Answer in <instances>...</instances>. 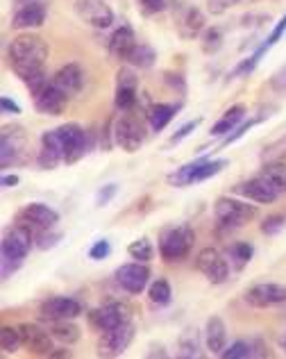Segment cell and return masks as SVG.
<instances>
[{"label": "cell", "instance_id": "obj_5", "mask_svg": "<svg viewBox=\"0 0 286 359\" xmlns=\"http://www.w3.org/2000/svg\"><path fill=\"white\" fill-rule=\"evenodd\" d=\"M146 132H143V123L135 114V109L121 111L118 121L114 123V141L125 150V153H137L141 148Z\"/></svg>", "mask_w": 286, "mask_h": 359}, {"label": "cell", "instance_id": "obj_51", "mask_svg": "<svg viewBox=\"0 0 286 359\" xmlns=\"http://www.w3.org/2000/svg\"><path fill=\"white\" fill-rule=\"evenodd\" d=\"M0 182H3L5 189H14L18 184V175H3V180H0Z\"/></svg>", "mask_w": 286, "mask_h": 359}, {"label": "cell", "instance_id": "obj_18", "mask_svg": "<svg viewBox=\"0 0 286 359\" xmlns=\"http://www.w3.org/2000/svg\"><path fill=\"white\" fill-rule=\"evenodd\" d=\"M116 109L118 111H130L137 107L139 102V78L132 69H121L116 73Z\"/></svg>", "mask_w": 286, "mask_h": 359}, {"label": "cell", "instance_id": "obj_52", "mask_svg": "<svg viewBox=\"0 0 286 359\" xmlns=\"http://www.w3.org/2000/svg\"><path fill=\"white\" fill-rule=\"evenodd\" d=\"M50 357H71V351H66V348H57V351L50 353Z\"/></svg>", "mask_w": 286, "mask_h": 359}, {"label": "cell", "instance_id": "obj_22", "mask_svg": "<svg viewBox=\"0 0 286 359\" xmlns=\"http://www.w3.org/2000/svg\"><path fill=\"white\" fill-rule=\"evenodd\" d=\"M175 27L182 39H196L205 30V14L193 5H179L175 14Z\"/></svg>", "mask_w": 286, "mask_h": 359}, {"label": "cell", "instance_id": "obj_6", "mask_svg": "<svg viewBox=\"0 0 286 359\" xmlns=\"http://www.w3.org/2000/svg\"><path fill=\"white\" fill-rule=\"evenodd\" d=\"M0 164L3 168L25 162L27 153V135L21 126H5L0 132Z\"/></svg>", "mask_w": 286, "mask_h": 359}, {"label": "cell", "instance_id": "obj_47", "mask_svg": "<svg viewBox=\"0 0 286 359\" xmlns=\"http://www.w3.org/2000/svg\"><path fill=\"white\" fill-rule=\"evenodd\" d=\"M0 109H3V114H7V116H18V114H21V105L14 102L9 96L0 98Z\"/></svg>", "mask_w": 286, "mask_h": 359}, {"label": "cell", "instance_id": "obj_53", "mask_svg": "<svg viewBox=\"0 0 286 359\" xmlns=\"http://www.w3.org/2000/svg\"><path fill=\"white\" fill-rule=\"evenodd\" d=\"M282 348H284V353H286V337L282 339Z\"/></svg>", "mask_w": 286, "mask_h": 359}, {"label": "cell", "instance_id": "obj_29", "mask_svg": "<svg viewBox=\"0 0 286 359\" xmlns=\"http://www.w3.org/2000/svg\"><path fill=\"white\" fill-rule=\"evenodd\" d=\"M48 332L53 334L55 341H60L64 346H71L80 339V327L73 325L71 320H55V323H48Z\"/></svg>", "mask_w": 286, "mask_h": 359}, {"label": "cell", "instance_id": "obj_13", "mask_svg": "<svg viewBox=\"0 0 286 359\" xmlns=\"http://www.w3.org/2000/svg\"><path fill=\"white\" fill-rule=\"evenodd\" d=\"M130 320H132V309L128 302H109V305H102L89 314V323L95 330H100V332L118 327L123 323H130Z\"/></svg>", "mask_w": 286, "mask_h": 359}, {"label": "cell", "instance_id": "obj_25", "mask_svg": "<svg viewBox=\"0 0 286 359\" xmlns=\"http://www.w3.org/2000/svg\"><path fill=\"white\" fill-rule=\"evenodd\" d=\"M137 43L139 41H137L135 30H132L130 25H121L118 30H114V34L109 36V55H111V57H116V60L128 62L130 53L135 50Z\"/></svg>", "mask_w": 286, "mask_h": 359}, {"label": "cell", "instance_id": "obj_39", "mask_svg": "<svg viewBox=\"0 0 286 359\" xmlns=\"http://www.w3.org/2000/svg\"><path fill=\"white\" fill-rule=\"evenodd\" d=\"M60 239H62V234H60V232H53V228L41 230V232H36V234H34V241H36V245H39L41 250L55 248V245L60 243Z\"/></svg>", "mask_w": 286, "mask_h": 359}, {"label": "cell", "instance_id": "obj_44", "mask_svg": "<svg viewBox=\"0 0 286 359\" xmlns=\"http://www.w3.org/2000/svg\"><path fill=\"white\" fill-rule=\"evenodd\" d=\"M200 126V118H196V121H189V123H184V126L182 128H179L177 132H175V135L173 137H170V141H168V144L170 146H175V144H179V141H182V139H186L189 135H191V132H193L196 128Z\"/></svg>", "mask_w": 286, "mask_h": 359}, {"label": "cell", "instance_id": "obj_32", "mask_svg": "<svg viewBox=\"0 0 286 359\" xmlns=\"http://www.w3.org/2000/svg\"><path fill=\"white\" fill-rule=\"evenodd\" d=\"M155 60H157V53L152 50L148 43H137L135 50L130 53L128 64L132 69H150V66L155 64Z\"/></svg>", "mask_w": 286, "mask_h": 359}, {"label": "cell", "instance_id": "obj_46", "mask_svg": "<svg viewBox=\"0 0 286 359\" xmlns=\"http://www.w3.org/2000/svg\"><path fill=\"white\" fill-rule=\"evenodd\" d=\"M116 184H107V187H102L100 191H98V198H95V205L98 207H104V205H109V201L114 196H116Z\"/></svg>", "mask_w": 286, "mask_h": 359}, {"label": "cell", "instance_id": "obj_21", "mask_svg": "<svg viewBox=\"0 0 286 359\" xmlns=\"http://www.w3.org/2000/svg\"><path fill=\"white\" fill-rule=\"evenodd\" d=\"M236 194L247 198V201H252V203H259V205H271L280 198L278 189L261 175H254L250 180H245V182H241L236 187Z\"/></svg>", "mask_w": 286, "mask_h": 359}, {"label": "cell", "instance_id": "obj_12", "mask_svg": "<svg viewBox=\"0 0 286 359\" xmlns=\"http://www.w3.org/2000/svg\"><path fill=\"white\" fill-rule=\"evenodd\" d=\"M84 311V305L80 300L69 296H55L48 298L39 305V316L46 323H55V320H73Z\"/></svg>", "mask_w": 286, "mask_h": 359}, {"label": "cell", "instance_id": "obj_7", "mask_svg": "<svg viewBox=\"0 0 286 359\" xmlns=\"http://www.w3.org/2000/svg\"><path fill=\"white\" fill-rule=\"evenodd\" d=\"M32 241H34V232L30 228H25V225H21V223H14L3 237L0 257L23 262L27 257V252H30V248H32Z\"/></svg>", "mask_w": 286, "mask_h": 359}, {"label": "cell", "instance_id": "obj_27", "mask_svg": "<svg viewBox=\"0 0 286 359\" xmlns=\"http://www.w3.org/2000/svg\"><path fill=\"white\" fill-rule=\"evenodd\" d=\"M205 341H207V348L214 355H221L225 351V348H227V327L223 323V318L212 316V318L207 320Z\"/></svg>", "mask_w": 286, "mask_h": 359}, {"label": "cell", "instance_id": "obj_36", "mask_svg": "<svg viewBox=\"0 0 286 359\" xmlns=\"http://www.w3.org/2000/svg\"><path fill=\"white\" fill-rule=\"evenodd\" d=\"M23 346V339H21V332H18V327H9V325H3L0 330V348H3V353H16L18 348Z\"/></svg>", "mask_w": 286, "mask_h": 359}, {"label": "cell", "instance_id": "obj_50", "mask_svg": "<svg viewBox=\"0 0 286 359\" xmlns=\"http://www.w3.org/2000/svg\"><path fill=\"white\" fill-rule=\"evenodd\" d=\"M166 75V82L170 84L173 89H177L179 93H184V80H182V75H177V73H164Z\"/></svg>", "mask_w": 286, "mask_h": 359}, {"label": "cell", "instance_id": "obj_37", "mask_svg": "<svg viewBox=\"0 0 286 359\" xmlns=\"http://www.w3.org/2000/svg\"><path fill=\"white\" fill-rule=\"evenodd\" d=\"M170 296H173V291H170V285L166 280H155L148 289V298L150 302H155V305H168Z\"/></svg>", "mask_w": 286, "mask_h": 359}, {"label": "cell", "instance_id": "obj_28", "mask_svg": "<svg viewBox=\"0 0 286 359\" xmlns=\"http://www.w3.org/2000/svg\"><path fill=\"white\" fill-rule=\"evenodd\" d=\"M243 118H245V107L243 105H234V107H230L225 111L223 118L216 123L209 135H212V137H227L230 132H234L238 128V123H241Z\"/></svg>", "mask_w": 286, "mask_h": 359}, {"label": "cell", "instance_id": "obj_3", "mask_svg": "<svg viewBox=\"0 0 286 359\" xmlns=\"http://www.w3.org/2000/svg\"><path fill=\"white\" fill-rule=\"evenodd\" d=\"M227 166V159H196V162L184 164L182 168H177L175 173L168 175V182L173 187H189V184H198L205 182V180L214 177Z\"/></svg>", "mask_w": 286, "mask_h": 359}, {"label": "cell", "instance_id": "obj_4", "mask_svg": "<svg viewBox=\"0 0 286 359\" xmlns=\"http://www.w3.org/2000/svg\"><path fill=\"white\" fill-rule=\"evenodd\" d=\"M257 207L247 205L243 201H236V198H218L214 205V216L216 221L223 225V228H241V225L250 223L257 219Z\"/></svg>", "mask_w": 286, "mask_h": 359}, {"label": "cell", "instance_id": "obj_8", "mask_svg": "<svg viewBox=\"0 0 286 359\" xmlns=\"http://www.w3.org/2000/svg\"><path fill=\"white\" fill-rule=\"evenodd\" d=\"M57 135L62 139L64 146V162L75 164L82 159L89 150V132H84L78 123H66V126L57 128Z\"/></svg>", "mask_w": 286, "mask_h": 359}, {"label": "cell", "instance_id": "obj_40", "mask_svg": "<svg viewBox=\"0 0 286 359\" xmlns=\"http://www.w3.org/2000/svg\"><path fill=\"white\" fill-rule=\"evenodd\" d=\"M259 121H261V116H259V118H250V121L241 123V126H238V128H236V130L232 132V135H227V137L223 139V144L218 146V150H223V148H227V146H230V144H234L236 139H241V137L245 135V132L250 130L252 126H257V123H259Z\"/></svg>", "mask_w": 286, "mask_h": 359}, {"label": "cell", "instance_id": "obj_34", "mask_svg": "<svg viewBox=\"0 0 286 359\" xmlns=\"http://www.w3.org/2000/svg\"><path fill=\"white\" fill-rule=\"evenodd\" d=\"M179 357H203L200 353V337L198 330H184V334L179 337Z\"/></svg>", "mask_w": 286, "mask_h": 359}, {"label": "cell", "instance_id": "obj_2", "mask_svg": "<svg viewBox=\"0 0 286 359\" xmlns=\"http://www.w3.org/2000/svg\"><path fill=\"white\" fill-rule=\"evenodd\" d=\"M196 243V232L191 225L182 223V225H173L161 232V239H159V255L161 259L173 264V262H182L189 257L191 248Z\"/></svg>", "mask_w": 286, "mask_h": 359}, {"label": "cell", "instance_id": "obj_24", "mask_svg": "<svg viewBox=\"0 0 286 359\" xmlns=\"http://www.w3.org/2000/svg\"><path fill=\"white\" fill-rule=\"evenodd\" d=\"M53 82L66 93V96L71 98V96H75V93L82 91L84 71L80 69V64H66V66H62V69L53 75Z\"/></svg>", "mask_w": 286, "mask_h": 359}, {"label": "cell", "instance_id": "obj_11", "mask_svg": "<svg viewBox=\"0 0 286 359\" xmlns=\"http://www.w3.org/2000/svg\"><path fill=\"white\" fill-rule=\"evenodd\" d=\"M243 300L254 309H268L286 302V287L275 282H257L243 294Z\"/></svg>", "mask_w": 286, "mask_h": 359}, {"label": "cell", "instance_id": "obj_16", "mask_svg": "<svg viewBox=\"0 0 286 359\" xmlns=\"http://www.w3.org/2000/svg\"><path fill=\"white\" fill-rule=\"evenodd\" d=\"M75 14L95 30H104L114 23V12L104 0H75Z\"/></svg>", "mask_w": 286, "mask_h": 359}, {"label": "cell", "instance_id": "obj_38", "mask_svg": "<svg viewBox=\"0 0 286 359\" xmlns=\"http://www.w3.org/2000/svg\"><path fill=\"white\" fill-rule=\"evenodd\" d=\"M223 359H247L252 357V346H250V339L247 341H234L232 346H227L225 351L221 353Z\"/></svg>", "mask_w": 286, "mask_h": 359}, {"label": "cell", "instance_id": "obj_31", "mask_svg": "<svg viewBox=\"0 0 286 359\" xmlns=\"http://www.w3.org/2000/svg\"><path fill=\"white\" fill-rule=\"evenodd\" d=\"M252 245L250 243H245V241H236V243H232L230 248H227V257H230V262H232V266L236 269V271H243L247 264H250V259H252Z\"/></svg>", "mask_w": 286, "mask_h": 359}, {"label": "cell", "instance_id": "obj_17", "mask_svg": "<svg viewBox=\"0 0 286 359\" xmlns=\"http://www.w3.org/2000/svg\"><path fill=\"white\" fill-rule=\"evenodd\" d=\"M116 282L121 289H125L128 294L137 296L143 289L148 287L150 282V269L146 266V262H132V264H123L116 271Z\"/></svg>", "mask_w": 286, "mask_h": 359}, {"label": "cell", "instance_id": "obj_23", "mask_svg": "<svg viewBox=\"0 0 286 359\" xmlns=\"http://www.w3.org/2000/svg\"><path fill=\"white\" fill-rule=\"evenodd\" d=\"M18 332H21L23 346L27 351H32L34 355H43L50 357V353L55 351L53 348V334L48 330L34 325V323H21L18 325Z\"/></svg>", "mask_w": 286, "mask_h": 359}, {"label": "cell", "instance_id": "obj_41", "mask_svg": "<svg viewBox=\"0 0 286 359\" xmlns=\"http://www.w3.org/2000/svg\"><path fill=\"white\" fill-rule=\"evenodd\" d=\"M286 219L282 214H273V216H266V221L261 223V232L264 234H278L284 228Z\"/></svg>", "mask_w": 286, "mask_h": 359}, {"label": "cell", "instance_id": "obj_48", "mask_svg": "<svg viewBox=\"0 0 286 359\" xmlns=\"http://www.w3.org/2000/svg\"><path fill=\"white\" fill-rule=\"evenodd\" d=\"M250 346H252V357H271L268 346L261 339H250Z\"/></svg>", "mask_w": 286, "mask_h": 359}, {"label": "cell", "instance_id": "obj_49", "mask_svg": "<svg viewBox=\"0 0 286 359\" xmlns=\"http://www.w3.org/2000/svg\"><path fill=\"white\" fill-rule=\"evenodd\" d=\"M141 5L148 14H155V12H161V9L166 7V0H141Z\"/></svg>", "mask_w": 286, "mask_h": 359}, {"label": "cell", "instance_id": "obj_14", "mask_svg": "<svg viewBox=\"0 0 286 359\" xmlns=\"http://www.w3.org/2000/svg\"><path fill=\"white\" fill-rule=\"evenodd\" d=\"M57 221H60V214H57L53 207H48L43 203H30L16 214V223L30 228L34 234L41 232V230H48V228H55Z\"/></svg>", "mask_w": 286, "mask_h": 359}, {"label": "cell", "instance_id": "obj_10", "mask_svg": "<svg viewBox=\"0 0 286 359\" xmlns=\"http://www.w3.org/2000/svg\"><path fill=\"white\" fill-rule=\"evenodd\" d=\"M196 269L212 282V285H223L230 278V264L225 255L216 248H203L196 257Z\"/></svg>", "mask_w": 286, "mask_h": 359}, {"label": "cell", "instance_id": "obj_30", "mask_svg": "<svg viewBox=\"0 0 286 359\" xmlns=\"http://www.w3.org/2000/svg\"><path fill=\"white\" fill-rule=\"evenodd\" d=\"M261 177H266L268 182L278 189V194H286V164L284 162H268L261 166L259 171Z\"/></svg>", "mask_w": 286, "mask_h": 359}, {"label": "cell", "instance_id": "obj_42", "mask_svg": "<svg viewBox=\"0 0 286 359\" xmlns=\"http://www.w3.org/2000/svg\"><path fill=\"white\" fill-rule=\"evenodd\" d=\"M241 0H207V9L209 14H225L227 9H232L234 5H238Z\"/></svg>", "mask_w": 286, "mask_h": 359}, {"label": "cell", "instance_id": "obj_45", "mask_svg": "<svg viewBox=\"0 0 286 359\" xmlns=\"http://www.w3.org/2000/svg\"><path fill=\"white\" fill-rule=\"evenodd\" d=\"M284 32H286V14L280 18L278 25L273 27V32L268 34V39H266V46H268V48H271V46H275V43H278V41L282 39V36H284Z\"/></svg>", "mask_w": 286, "mask_h": 359}, {"label": "cell", "instance_id": "obj_19", "mask_svg": "<svg viewBox=\"0 0 286 359\" xmlns=\"http://www.w3.org/2000/svg\"><path fill=\"white\" fill-rule=\"evenodd\" d=\"M46 16L48 7L41 0H25L12 16V27L14 30H34V27H41L46 23Z\"/></svg>", "mask_w": 286, "mask_h": 359}, {"label": "cell", "instance_id": "obj_9", "mask_svg": "<svg viewBox=\"0 0 286 359\" xmlns=\"http://www.w3.org/2000/svg\"><path fill=\"white\" fill-rule=\"evenodd\" d=\"M132 339H135V323H123L118 327L104 330L98 339V355L100 357H121L128 351Z\"/></svg>", "mask_w": 286, "mask_h": 359}, {"label": "cell", "instance_id": "obj_33", "mask_svg": "<svg viewBox=\"0 0 286 359\" xmlns=\"http://www.w3.org/2000/svg\"><path fill=\"white\" fill-rule=\"evenodd\" d=\"M223 46V32L221 27H207V30H203V34H200V48H203L205 55H214L221 50Z\"/></svg>", "mask_w": 286, "mask_h": 359}, {"label": "cell", "instance_id": "obj_20", "mask_svg": "<svg viewBox=\"0 0 286 359\" xmlns=\"http://www.w3.org/2000/svg\"><path fill=\"white\" fill-rule=\"evenodd\" d=\"M64 162V146H62V139L57 135V128L55 130H48L41 135V150L36 155V164H39L41 171H53Z\"/></svg>", "mask_w": 286, "mask_h": 359}, {"label": "cell", "instance_id": "obj_26", "mask_svg": "<svg viewBox=\"0 0 286 359\" xmlns=\"http://www.w3.org/2000/svg\"><path fill=\"white\" fill-rule=\"evenodd\" d=\"M179 111V105H170V102H152V105L146 109V118L150 123L152 132H161L173 116Z\"/></svg>", "mask_w": 286, "mask_h": 359}, {"label": "cell", "instance_id": "obj_43", "mask_svg": "<svg viewBox=\"0 0 286 359\" xmlns=\"http://www.w3.org/2000/svg\"><path fill=\"white\" fill-rule=\"evenodd\" d=\"M109 252H111L109 241H107V239H100V241H95V243H93V248L89 250V257H91L93 262H100V259L107 257Z\"/></svg>", "mask_w": 286, "mask_h": 359}, {"label": "cell", "instance_id": "obj_15", "mask_svg": "<svg viewBox=\"0 0 286 359\" xmlns=\"http://www.w3.org/2000/svg\"><path fill=\"white\" fill-rule=\"evenodd\" d=\"M32 100H34V109L39 111V114H46V116H60L62 111L66 109V102H69V96L57 87L53 80H48L43 87L32 93Z\"/></svg>", "mask_w": 286, "mask_h": 359}, {"label": "cell", "instance_id": "obj_35", "mask_svg": "<svg viewBox=\"0 0 286 359\" xmlns=\"http://www.w3.org/2000/svg\"><path fill=\"white\" fill-rule=\"evenodd\" d=\"M128 255L132 259H137V262H150L152 257H155V245H152V241L150 239H146V237H141V239H137V241H132L130 245H128Z\"/></svg>", "mask_w": 286, "mask_h": 359}, {"label": "cell", "instance_id": "obj_1", "mask_svg": "<svg viewBox=\"0 0 286 359\" xmlns=\"http://www.w3.org/2000/svg\"><path fill=\"white\" fill-rule=\"evenodd\" d=\"M7 60L12 71L21 78L23 82L34 78V75L46 73V62H48V43L39 34H18L12 39L7 50Z\"/></svg>", "mask_w": 286, "mask_h": 359}]
</instances>
